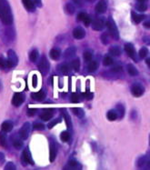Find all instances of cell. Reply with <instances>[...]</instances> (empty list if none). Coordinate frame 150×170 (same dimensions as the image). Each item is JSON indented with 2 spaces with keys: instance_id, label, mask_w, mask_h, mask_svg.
Wrapping results in <instances>:
<instances>
[{
  "instance_id": "6da1fadb",
  "label": "cell",
  "mask_w": 150,
  "mask_h": 170,
  "mask_svg": "<svg viewBox=\"0 0 150 170\" xmlns=\"http://www.w3.org/2000/svg\"><path fill=\"white\" fill-rule=\"evenodd\" d=\"M0 19L6 26L13 24V14L7 0H0Z\"/></svg>"
},
{
  "instance_id": "7a4b0ae2",
  "label": "cell",
  "mask_w": 150,
  "mask_h": 170,
  "mask_svg": "<svg viewBox=\"0 0 150 170\" xmlns=\"http://www.w3.org/2000/svg\"><path fill=\"white\" fill-rule=\"evenodd\" d=\"M105 25L107 26V29H108V34L113 37L115 40H118L119 38V32H118V29L116 26V23L109 18V19L105 23Z\"/></svg>"
},
{
  "instance_id": "3957f363",
  "label": "cell",
  "mask_w": 150,
  "mask_h": 170,
  "mask_svg": "<svg viewBox=\"0 0 150 170\" xmlns=\"http://www.w3.org/2000/svg\"><path fill=\"white\" fill-rule=\"evenodd\" d=\"M18 62V58L17 55L16 54V52L12 49L8 50L7 52V59H6V65L8 68H15L16 65H17Z\"/></svg>"
},
{
  "instance_id": "277c9868",
  "label": "cell",
  "mask_w": 150,
  "mask_h": 170,
  "mask_svg": "<svg viewBox=\"0 0 150 170\" xmlns=\"http://www.w3.org/2000/svg\"><path fill=\"white\" fill-rule=\"evenodd\" d=\"M38 70L39 72L43 75H45L49 72V68H50V65H49V62L48 60L46 59L45 56H42V58L40 59L39 63H38Z\"/></svg>"
},
{
  "instance_id": "5b68a950",
  "label": "cell",
  "mask_w": 150,
  "mask_h": 170,
  "mask_svg": "<svg viewBox=\"0 0 150 170\" xmlns=\"http://www.w3.org/2000/svg\"><path fill=\"white\" fill-rule=\"evenodd\" d=\"M105 20L103 17H97L92 22V28L96 31H101L105 26Z\"/></svg>"
},
{
  "instance_id": "8992f818",
  "label": "cell",
  "mask_w": 150,
  "mask_h": 170,
  "mask_svg": "<svg viewBox=\"0 0 150 170\" xmlns=\"http://www.w3.org/2000/svg\"><path fill=\"white\" fill-rule=\"evenodd\" d=\"M30 133V124L28 122H26L19 130V137L22 140H26L29 136Z\"/></svg>"
},
{
  "instance_id": "52a82bcc",
  "label": "cell",
  "mask_w": 150,
  "mask_h": 170,
  "mask_svg": "<svg viewBox=\"0 0 150 170\" xmlns=\"http://www.w3.org/2000/svg\"><path fill=\"white\" fill-rule=\"evenodd\" d=\"M144 92H145V88L140 84H134L132 87H131V93H132V95L136 97H141L144 94Z\"/></svg>"
},
{
  "instance_id": "ba28073f",
  "label": "cell",
  "mask_w": 150,
  "mask_h": 170,
  "mask_svg": "<svg viewBox=\"0 0 150 170\" xmlns=\"http://www.w3.org/2000/svg\"><path fill=\"white\" fill-rule=\"evenodd\" d=\"M25 101V96L24 94L22 93H16L14 97H13V99H12V104L15 106V107H19L21 106L22 104L24 103Z\"/></svg>"
},
{
  "instance_id": "9c48e42d",
  "label": "cell",
  "mask_w": 150,
  "mask_h": 170,
  "mask_svg": "<svg viewBox=\"0 0 150 170\" xmlns=\"http://www.w3.org/2000/svg\"><path fill=\"white\" fill-rule=\"evenodd\" d=\"M54 115V110L52 108H46L42 111L39 116V118L43 121H49Z\"/></svg>"
},
{
  "instance_id": "30bf717a",
  "label": "cell",
  "mask_w": 150,
  "mask_h": 170,
  "mask_svg": "<svg viewBox=\"0 0 150 170\" xmlns=\"http://www.w3.org/2000/svg\"><path fill=\"white\" fill-rule=\"evenodd\" d=\"M125 51L126 53L127 54V55L129 56L130 58H132L133 60L136 61V50H135V48L132 44L130 43H127L125 45Z\"/></svg>"
},
{
  "instance_id": "8fae6325",
  "label": "cell",
  "mask_w": 150,
  "mask_h": 170,
  "mask_svg": "<svg viewBox=\"0 0 150 170\" xmlns=\"http://www.w3.org/2000/svg\"><path fill=\"white\" fill-rule=\"evenodd\" d=\"M77 19H78L79 21H82V22L84 23V25H85L86 26H88L91 24V22H92L91 17H90L87 13H85V12L79 13V14L77 15Z\"/></svg>"
},
{
  "instance_id": "7c38bea8",
  "label": "cell",
  "mask_w": 150,
  "mask_h": 170,
  "mask_svg": "<svg viewBox=\"0 0 150 170\" xmlns=\"http://www.w3.org/2000/svg\"><path fill=\"white\" fill-rule=\"evenodd\" d=\"M73 36H74V38L78 39V40L79 39H83L84 37L86 36V32H85V30H84L82 27L77 26V27H76L73 30Z\"/></svg>"
},
{
  "instance_id": "4fadbf2b",
  "label": "cell",
  "mask_w": 150,
  "mask_h": 170,
  "mask_svg": "<svg viewBox=\"0 0 150 170\" xmlns=\"http://www.w3.org/2000/svg\"><path fill=\"white\" fill-rule=\"evenodd\" d=\"M22 159H23V161H24L26 164L34 165V160H33V158H32L31 153H30V151L27 149V148H26V149L23 151Z\"/></svg>"
},
{
  "instance_id": "5bb4252c",
  "label": "cell",
  "mask_w": 150,
  "mask_h": 170,
  "mask_svg": "<svg viewBox=\"0 0 150 170\" xmlns=\"http://www.w3.org/2000/svg\"><path fill=\"white\" fill-rule=\"evenodd\" d=\"M107 8V2L106 0H100V1L96 6V12L97 14H103L105 13Z\"/></svg>"
},
{
  "instance_id": "9a60e30c",
  "label": "cell",
  "mask_w": 150,
  "mask_h": 170,
  "mask_svg": "<svg viewBox=\"0 0 150 170\" xmlns=\"http://www.w3.org/2000/svg\"><path fill=\"white\" fill-rule=\"evenodd\" d=\"M149 158L147 156H141L137 161V166L139 168H149Z\"/></svg>"
},
{
  "instance_id": "2e32d148",
  "label": "cell",
  "mask_w": 150,
  "mask_h": 170,
  "mask_svg": "<svg viewBox=\"0 0 150 170\" xmlns=\"http://www.w3.org/2000/svg\"><path fill=\"white\" fill-rule=\"evenodd\" d=\"M45 96H46V93H45V89H41L38 92L31 94V97L37 100V101H42L43 99H45Z\"/></svg>"
},
{
  "instance_id": "e0dca14e",
  "label": "cell",
  "mask_w": 150,
  "mask_h": 170,
  "mask_svg": "<svg viewBox=\"0 0 150 170\" xmlns=\"http://www.w3.org/2000/svg\"><path fill=\"white\" fill-rule=\"evenodd\" d=\"M131 15H132V19L133 21L136 23V24H139L140 22H142L145 18H146V15H143V14H137L134 11H132V13H131Z\"/></svg>"
},
{
  "instance_id": "ac0fdd59",
  "label": "cell",
  "mask_w": 150,
  "mask_h": 170,
  "mask_svg": "<svg viewBox=\"0 0 150 170\" xmlns=\"http://www.w3.org/2000/svg\"><path fill=\"white\" fill-rule=\"evenodd\" d=\"M13 127H14V125H13V123L11 122V121H5V122H3L2 123V125H1V129H2V131H4V132H10V131H12V129H13Z\"/></svg>"
},
{
  "instance_id": "d6986e66",
  "label": "cell",
  "mask_w": 150,
  "mask_h": 170,
  "mask_svg": "<svg viewBox=\"0 0 150 170\" xmlns=\"http://www.w3.org/2000/svg\"><path fill=\"white\" fill-rule=\"evenodd\" d=\"M57 154H58V149L55 147V146L51 143L50 144V153H49V159L50 162H54L55 160V157H57Z\"/></svg>"
},
{
  "instance_id": "ffe728a7",
  "label": "cell",
  "mask_w": 150,
  "mask_h": 170,
  "mask_svg": "<svg viewBox=\"0 0 150 170\" xmlns=\"http://www.w3.org/2000/svg\"><path fill=\"white\" fill-rule=\"evenodd\" d=\"M23 5L28 11H34L36 8V5L34 4L33 0H22Z\"/></svg>"
},
{
  "instance_id": "44dd1931",
  "label": "cell",
  "mask_w": 150,
  "mask_h": 170,
  "mask_svg": "<svg viewBox=\"0 0 150 170\" xmlns=\"http://www.w3.org/2000/svg\"><path fill=\"white\" fill-rule=\"evenodd\" d=\"M49 55H50L51 59L58 60V59H59L60 55H61V51L58 48H52L49 52Z\"/></svg>"
},
{
  "instance_id": "7402d4cb",
  "label": "cell",
  "mask_w": 150,
  "mask_h": 170,
  "mask_svg": "<svg viewBox=\"0 0 150 170\" xmlns=\"http://www.w3.org/2000/svg\"><path fill=\"white\" fill-rule=\"evenodd\" d=\"M116 112H117V117H119V118H123L124 117L126 110H125V107H124L123 104H117Z\"/></svg>"
},
{
  "instance_id": "603a6c76",
  "label": "cell",
  "mask_w": 150,
  "mask_h": 170,
  "mask_svg": "<svg viewBox=\"0 0 150 170\" xmlns=\"http://www.w3.org/2000/svg\"><path fill=\"white\" fill-rule=\"evenodd\" d=\"M76 52H77V50L74 46H72V48H68L64 53L65 58H72L73 56L76 55Z\"/></svg>"
},
{
  "instance_id": "cb8c5ba5",
  "label": "cell",
  "mask_w": 150,
  "mask_h": 170,
  "mask_svg": "<svg viewBox=\"0 0 150 170\" xmlns=\"http://www.w3.org/2000/svg\"><path fill=\"white\" fill-rule=\"evenodd\" d=\"M127 73L130 75H132V77H135V75H138V71H137L136 68L132 64H128L127 67Z\"/></svg>"
},
{
  "instance_id": "d4e9b609",
  "label": "cell",
  "mask_w": 150,
  "mask_h": 170,
  "mask_svg": "<svg viewBox=\"0 0 150 170\" xmlns=\"http://www.w3.org/2000/svg\"><path fill=\"white\" fill-rule=\"evenodd\" d=\"M109 54L113 56H118L121 54V49L118 46H113L109 48Z\"/></svg>"
},
{
  "instance_id": "484cf974",
  "label": "cell",
  "mask_w": 150,
  "mask_h": 170,
  "mask_svg": "<svg viewBox=\"0 0 150 170\" xmlns=\"http://www.w3.org/2000/svg\"><path fill=\"white\" fill-rule=\"evenodd\" d=\"M0 146H1L2 147H7L6 136V132H4V131H0Z\"/></svg>"
},
{
  "instance_id": "4316f807",
  "label": "cell",
  "mask_w": 150,
  "mask_h": 170,
  "mask_svg": "<svg viewBox=\"0 0 150 170\" xmlns=\"http://www.w3.org/2000/svg\"><path fill=\"white\" fill-rule=\"evenodd\" d=\"M81 165L77 162V161H75V160H71V161L68 162V167H65V168H70V169H81Z\"/></svg>"
},
{
  "instance_id": "83f0119b",
  "label": "cell",
  "mask_w": 150,
  "mask_h": 170,
  "mask_svg": "<svg viewBox=\"0 0 150 170\" xmlns=\"http://www.w3.org/2000/svg\"><path fill=\"white\" fill-rule=\"evenodd\" d=\"M107 119H108L109 121H115V120L117 118V114L116 110L111 109V110H109V111L107 112Z\"/></svg>"
},
{
  "instance_id": "f1b7e54d",
  "label": "cell",
  "mask_w": 150,
  "mask_h": 170,
  "mask_svg": "<svg viewBox=\"0 0 150 170\" xmlns=\"http://www.w3.org/2000/svg\"><path fill=\"white\" fill-rule=\"evenodd\" d=\"M72 111H73L74 114L79 118H82L84 116H85V112H84V110L80 107H74V108H72Z\"/></svg>"
},
{
  "instance_id": "f546056e",
  "label": "cell",
  "mask_w": 150,
  "mask_h": 170,
  "mask_svg": "<svg viewBox=\"0 0 150 170\" xmlns=\"http://www.w3.org/2000/svg\"><path fill=\"white\" fill-rule=\"evenodd\" d=\"M98 68V64L97 61H89V64L87 65V69L89 72H94V71H96Z\"/></svg>"
},
{
  "instance_id": "4dcf8cb0",
  "label": "cell",
  "mask_w": 150,
  "mask_h": 170,
  "mask_svg": "<svg viewBox=\"0 0 150 170\" xmlns=\"http://www.w3.org/2000/svg\"><path fill=\"white\" fill-rule=\"evenodd\" d=\"M65 10L68 15H73L75 10H76V8H75V6L72 3H68L65 6Z\"/></svg>"
},
{
  "instance_id": "1f68e13d",
  "label": "cell",
  "mask_w": 150,
  "mask_h": 170,
  "mask_svg": "<svg viewBox=\"0 0 150 170\" xmlns=\"http://www.w3.org/2000/svg\"><path fill=\"white\" fill-rule=\"evenodd\" d=\"M38 51H37L36 49H33L30 53H29V59L31 62H36L37 60V58H38Z\"/></svg>"
},
{
  "instance_id": "d6a6232c",
  "label": "cell",
  "mask_w": 150,
  "mask_h": 170,
  "mask_svg": "<svg viewBox=\"0 0 150 170\" xmlns=\"http://www.w3.org/2000/svg\"><path fill=\"white\" fill-rule=\"evenodd\" d=\"M70 133L68 131H63L61 135H60V139L63 142H68L70 139Z\"/></svg>"
},
{
  "instance_id": "836d02e7",
  "label": "cell",
  "mask_w": 150,
  "mask_h": 170,
  "mask_svg": "<svg viewBox=\"0 0 150 170\" xmlns=\"http://www.w3.org/2000/svg\"><path fill=\"white\" fill-rule=\"evenodd\" d=\"M71 68L75 71H79V69H80V60H79V58H76L71 62Z\"/></svg>"
},
{
  "instance_id": "e575fe53",
  "label": "cell",
  "mask_w": 150,
  "mask_h": 170,
  "mask_svg": "<svg viewBox=\"0 0 150 170\" xmlns=\"http://www.w3.org/2000/svg\"><path fill=\"white\" fill-rule=\"evenodd\" d=\"M64 112V117H65V123H67V126L69 129H72V122H71V118L69 117V115L68 114L67 112H65V110H62Z\"/></svg>"
},
{
  "instance_id": "d590c367",
  "label": "cell",
  "mask_w": 150,
  "mask_h": 170,
  "mask_svg": "<svg viewBox=\"0 0 150 170\" xmlns=\"http://www.w3.org/2000/svg\"><path fill=\"white\" fill-rule=\"evenodd\" d=\"M59 70L63 74L67 75L70 72V65L68 64H62V65H60V67H59Z\"/></svg>"
},
{
  "instance_id": "8d00e7d4",
  "label": "cell",
  "mask_w": 150,
  "mask_h": 170,
  "mask_svg": "<svg viewBox=\"0 0 150 170\" xmlns=\"http://www.w3.org/2000/svg\"><path fill=\"white\" fill-rule=\"evenodd\" d=\"M147 55H148V49L146 48H145V46L139 50V58H146Z\"/></svg>"
},
{
  "instance_id": "74e56055",
  "label": "cell",
  "mask_w": 150,
  "mask_h": 170,
  "mask_svg": "<svg viewBox=\"0 0 150 170\" xmlns=\"http://www.w3.org/2000/svg\"><path fill=\"white\" fill-rule=\"evenodd\" d=\"M103 64H104V65H106V67H108V65L113 64V58L109 55H106L104 59H103Z\"/></svg>"
},
{
  "instance_id": "f35d334b",
  "label": "cell",
  "mask_w": 150,
  "mask_h": 170,
  "mask_svg": "<svg viewBox=\"0 0 150 170\" xmlns=\"http://www.w3.org/2000/svg\"><path fill=\"white\" fill-rule=\"evenodd\" d=\"M136 9L140 12H144L147 9V6L146 4V2H139V4L136 6Z\"/></svg>"
},
{
  "instance_id": "ab89813d",
  "label": "cell",
  "mask_w": 150,
  "mask_h": 170,
  "mask_svg": "<svg viewBox=\"0 0 150 170\" xmlns=\"http://www.w3.org/2000/svg\"><path fill=\"white\" fill-rule=\"evenodd\" d=\"M13 146L16 149H20L23 147V141L21 139H15L13 141Z\"/></svg>"
},
{
  "instance_id": "60d3db41",
  "label": "cell",
  "mask_w": 150,
  "mask_h": 170,
  "mask_svg": "<svg viewBox=\"0 0 150 170\" xmlns=\"http://www.w3.org/2000/svg\"><path fill=\"white\" fill-rule=\"evenodd\" d=\"M33 129L34 130H36V131H40V130H44L45 129V126L42 123H35L33 125Z\"/></svg>"
},
{
  "instance_id": "b9f144b4",
  "label": "cell",
  "mask_w": 150,
  "mask_h": 170,
  "mask_svg": "<svg viewBox=\"0 0 150 170\" xmlns=\"http://www.w3.org/2000/svg\"><path fill=\"white\" fill-rule=\"evenodd\" d=\"M60 122H61V119H60V118H58V119H55V120H53V121H50L48 124V129L53 128L55 125L58 124V123H60Z\"/></svg>"
},
{
  "instance_id": "7bdbcfd3",
  "label": "cell",
  "mask_w": 150,
  "mask_h": 170,
  "mask_svg": "<svg viewBox=\"0 0 150 170\" xmlns=\"http://www.w3.org/2000/svg\"><path fill=\"white\" fill-rule=\"evenodd\" d=\"M92 58H93V54L90 51H86L85 53H84V59H85L86 61L89 62L92 60Z\"/></svg>"
},
{
  "instance_id": "ee69618b",
  "label": "cell",
  "mask_w": 150,
  "mask_h": 170,
  "mask_svg": "<svg viewBox=\"0 0 150 170\" xmlns=\"http://www.w3.org/2000/svg\"><path fill=\"white\" fill-rule=\"evenodd\" d=\"M71 100L73 103H79L80 102V97L78 94L77 93H73L71 95Z\"/></svg>"
},
{
  "instance_id": "f6af8a7d",
  "label": "cell",
  "mask_w": 150,
  "mask_h": 170,
  "mask_svg": "<svg viewBox=\"0 0 150 170\" xmlns=\"http://www.w3.org/2000/svg\"><path fill=\"white\" fill-rule=\"evenodd\" d=\"M7 68L6 65V59H5L2 56H0V68L1 69H6Z\"/></svg>"
},
{
  "instance_id": "bcb514c9",
  "label": "cell",
  "mask_w": 150,
  "mask_h": 170,
  "mask_svg": "<svg viewBox=\"0 0 150 170\" xmlns=\"http://www.w3.org/2000/svg\"><path fill=\"white\" fill-rule=\"evenodd\" d=\"M82 96H83L84 98L87 99V100H91L94 97L93 93H91V92H85V93H83Z\"/></svg>"
},
{
  "instance_id": "7dc6e473",
  "label": "cell",
  "mask_w": 150,
  "mask_h": 170,
  "mask_svg": "<svg viewBox=\"0 0 150 170\" xmlns=\"http://www.w3.org/2000/svg\"><path fill=\"white\" fill-rule=\"evenodd\" d=\"M101 41H102V43L104 44V45L108 44V35L107 33L102 34V36H101Z\"/></svg>"
},
{
  "instance_id": "c3c4849f",
  "label": "cell",
  "mask_w": 150,
  "mask_h": 170,
  "mask_svg": "<svg viewBox=\"0 0 150 170\" xmlns=\"http://www.w3.org/2000/svg\"><path fill=\"white\" fill-rule=\"evenodd\" d=\"M5 169H6V170H15V169H16V166H15V164L12 163V162H8V163L6 165Z\"/></svg>"
},
{
  "instance_id": "681fc988",
  "label": "cell",
  "mask_w": 150,
  "mask_h": 170,
  "mask_svg": "<svg viewBox=\"0 0 150 170\" xmlns=\"http://www.w3.org/2000/svg\"><path fill=\"white\" fill-rule=\"evenodd\" d=\"M37 112V109L36 108H28L27 110V115L28 117H34Z\"/></svg>"
},
{
  "instance_id": "f907efd6",
  "label": "cell",
  "mask_w": 150,
  "mask_h": 170,
  "mask_svg": "<svg viewBox=\"0 0 150 170\" xmlns=\"http://www.w3.org/2000/svg\"><path fill=\"white\" fill-rule=\"evenodd\" d=\"M122 67L121 65H116V67H114L113 68H112V72H115V73H118V72H121L122 71Z\"/></svg>"
},
{
  "instance_id": "816d5d0a",
  "label": "cell",
  "mask_w": 150,
  "mask_h": 170,
  "mask_svg": "<svg viewBox=\"0 0 150 170\" xmlns=\"http://www.w3.org/2000/svg\"><path fill=\"white\" fill-rule=\"evenodd\" d=\"M32 85H33V87H36V86H37V77H36V75H33V78H32Z\"/></svg>"
},
{
  "instance_id": "f5cc1de1",
  "label": "cell",
  "mask_w": 150,
  "mask_h": 170,
  "mask_svg": "<svg viewBox=\"0 0 150 170\" xmlns=\"http://www.w3.org/2000/svg\"><path fill=\"white\" fill-rule=\"evenodd\" d=\"M34 4L36 5L37 6H42V3H41V0H34Z\"/></svg>"
},
{
  "instance_id": "db71d44e",
  "label": "cell",
  "mask_w": 150,
  "mask_h": 170,
  "mask_svg": "<svg viewBox=\"0 0 150 170\" xmlns=\"http://www.w3.org/2000/svg\"><path fill=\"white\" fill-rule=\"evenodd\" d=\"M4 160H5V155L2 152H0V162H3Z\"/></svg>"
},
{
  "instance_id": "11a10c76",
  "label": "cell",
  "mask_w": 150,
  "mask_h": 170,
  "mask_svg": "<svg viewBox=\"0 0 150 170\" xmlns=\"http://www.w3.org/2000/svg\"><path fill=\"white\" fill-rule=\"evenodd\" d=\"M144 26L146 27V28H150V23H149V21H147V22H146V23H144Z\"/></svg>"
},
{
  "instance_id": "9f6ffc18",
  "label": "cell",
  "mask_w": 150,
  "mask_h": 170,
  "mask_svg": "<svg viewBox=\"0 0 150 170\" xmlns=\"http://www.w3.org/2000/svg\"><path fill=\"white\" fill-rule=\"evenodd\" d=\"M73 1L77 5H79V6H81V4H82V0H73Z\"/></svg>"
},
{
  "instance_id": "6f0895ef",
  "label": "cell",
  "mask_w": 150,
  "mask_h": 170,
  "mask_svg": "<svg viewBox=\"0 0 150 170\" xmlns=\"http://www.w3.org/2000/svg\"><path fill=\"white\" fill-rule=\"evenodd\" d=\"M149 62H150V59L147 58V59H146V64H147V65H149Z\"/></svg>"
},
{
  "instance_id": "680465c9",
  "label": "cell",
  "mask_w": 150,
  "mask_h": 170,
  "mask_svg": "<svg viewBox=\"0 0 150 170\" xmlns=\"http://www.w3.org/2000/svg\"><path fill=\"white\" fill-rule=\"evenodd\" d=\"M137 1H138V2H146V0H137Z\"/></svg>"
},
{
  "instance_id": "91938a15",
  "label": "cell",
  "mask_w": 150,
  "mask_h": 170,
  "mask_svg": "<svg viewBox=\"0 0 150 170\" xmlns=\"http://www.w3.org/2000/svg\"><path fill=\"white\" fill-rule=\"evenodd\" d=\"M87 1H88V2H93L94 0H87Z\"/></svg>"
},
{
  "instance_id": "94428289",
  "label": "cell",
  "mask_w": 150,
  "mask_h": 170,
  "mask_svg": "<svg viewBox=\"0 0 150 170\" xmlns=\"http://www.w3.org/2000/svg\"><path fill=\"white\" fill-rule=\"evenodd\" d=\"M0 89H1V81H0Z\"/></svg>"
}]
</instances>
